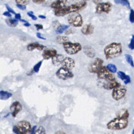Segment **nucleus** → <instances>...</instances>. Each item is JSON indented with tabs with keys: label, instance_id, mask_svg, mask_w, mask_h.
I'll return each mask as SVG.
<instances>
[{
	"label": "nucleus",
	"instance_id": "1",
	"mask_svg": "<svg viewBox=\"0 0 134 134\" xmlns=\"http://www.w3.org/2000/svg\"><path fill=\"white\" fill-rule=\"evenodd\" d=\"M87 5V3L85 1L72 4L68 6H65L61 8L55 9L54 15L57 16H63L67 14L81 10L85 8Z\"/></svg>",
	"mask_w": 134,
	"mask_h": 134
},
{
	"label": "nucleus",
	"instance_id": "2",
	"mask_svg": "<svg viewBox=\"0 0 134 134\" xmlns=\"http://www.w3.org/2000/svg\"><path fill=\"white\" fill-rule=\"evenodd\" d=\"M104 52L107 59L117 57L122 52V45L120 43L112 42L105 47Z\"/></svg>",
	"mask_w": 134,
	"mask_h": 134
},
{
	"label": "nucleus",
	"instance_id": "3",
	"mask_svg": "<svg viewBox=\"0 0 134 134\" xmlns=\"http://www.w3.org/2000/svg\"><path fill=\"white\" fill-rule=\"evenodd\" d=\"M128 125V118L117 117L107 123V128L109 130H119L127 128Z\"/></svg>",
	"mask_w": 134,
	"mask_h": 134
},
{
	"label": "nucleus",
	"instance_id": "4",
	"mask_svg": "<svg viewBox=\"0 0 134 134\" xmlns=\"http://www.w3.org/2000/svg\"><path fill=\"white\" fill-rule=\"evenodd\" d=\"M62 44L65 52L70 55L75 54L80 51L82 49L81 44L77 42L73 43L68 41Z\"/></svg>",
	"mask_w": 134,
	"mask_h": 134
},
{
	"label": "nucleus",
	"instance_id": "5",
	"mask_svg": "<svg viewBox=\"0 0 134 134\" xmlns=\"http://www.w3.org/2000/svg\"><path fill=\"white\" fill-rule=\"evenodd\" d=\"M69 24L75 27H79L83 25V19L82 16L77 13H72L68 17Z\"/></svg>",
	"mask_w": 134,
	"mask_h": 134
},
{
	"label": "nucleus",
	"instance_id": "6",
	"mask_svg": "<svg viewBox=\"0 0 134 134\" xmlns=\"http://www.w3.org/2000/svg\"><path fill=\"white\" fill-rule=\"evenodd\" d=\"M127 90L126 87L120 84L113 88L112 97L115 100H119L122 98L126 95Z\"/></svg>",
	"mask_w": 134,
	"mask_h": 134
},
{
	"label": "nucleus",
	"instance_id": "7",
	"mask_svg": "<svg viewBox=\"0 0 134 134\" xmlns=\"http://www.w3.org/2000/svg\"><path fill=\"white\" fill-rule=\"evenodd\" d=\"M55 74L59 79L63 80H66L72 78L74 76L71 70L67 69L63 66L57 70Z\"/></svg>",
	"mask_w": 134,
	"mask_h": 134
},
{
	"label": "nucleus",
	"instance_id": "8",
	"mask_svg": "<svg viewBox=\"0 0 134 134\" xmlns=\"http://www.w3.org/2000/svg\"><path fill=\"white\" fill-rule=\"evenodd\" d=\"M104 61L99 58H96L93 61L90 63L88 66V70L92 73H97L103 66Z\"/></svg>",
	"mask_w": 134,
	"mask_h": 134
},
{
	"label": "nucleus",
	"instance_id": "9",
	"mask_svg": "<svg viewBox=\"0 0 134 134\" xmlns=\"http://www.w3.org/2000/svg\"><path fill=\"white\" fill-rule=\"evenodd\" d=\"M97 74V77L99 79H104L105 80H112L115 79V76L110 73L106 67L104 66H102Z\"/></svg>",
	"mask_w": 134,
	"mask_h": 134
},
{
	"label": "nucleus",
	"instance_id": "10",
	"mask_svg": "<svg viewBox=\"0 0 134 134\" xmlns=\"http://www.w3.org/2000/svg\"><path fill=\"white\" fill-rule=\"evenodd\" d=\"M19 133L26 134L30 132L31 125L26 120H22L17 123L16 125Z\"/></svg>",
	"mask_w": 134,
	"mask_h": 134
},
{
	"label": "nucleus",
	"instance_id": "11",
	"mask_svg": "<svg viewBox=\"0 0 134 134\" xmlns=\"http://www.w3.org/2000/svg\"><path fill=\"white\" fill-rule=\"evenodd\" d=\"M111 8V5L108 2L99 3L96 7V13L101 14L102 13H108Z\"/></svg>",
	"mask_w": 134,
	"mask_h": 134
},
{
	"label": "nucleus",
	"instance_id": "12",
	"mask_svg": "<svg viewBox=\"0 0 134 134\" xmlns=\"http://www.w3.org/2000/svg\"><path fill=\"white\" fill-rule=\"evenodd\" d=\"M61 64H62L63 67L70 70H72L75 67V62L72 58L70 57H66L63 59Z\"/></svg>",
	"mask_w": 134,
	"mask_h": 134
},
{
	"label": "nucleus",
	"instance_id": "13",
	"mask_svg": "<svg viewBox=\"0 0 134 134\" xmlns=\"http://www.w3.org/2000/svg\"><path fill=\"white\" fill-rule=\"evenodd\" d=\"M22 109L21 104L17 101L14 102L10 107V110L13 117H15Z\"/></svg>",
	"mask_w": 134,
	"mask_h": 134
},
{
	"label": "nucleus",
	"instance_id": "14",
	"mask_svg": "<svg viewBox=\"0 0 134 134\" xmlns=\"http://www.w3.org/2000/svg\"><path fill=\"white\" fill-rule=\"evenodd\" d=\"M57 54V50L54 49H46L43 51L42 56L45 60H49Z\"/></svg>",
	"mask_w": 134,
	"mask_h": 134
},
{
	"label": "nucleus",
	"instance_id": "15",
	"mask_svg": "<svg viewBox=\"0 0 134 134\" xmlns=\"http://www.w3.org/2000/svg\"><path fill=\"white\" fill-rule=\"evenodd\" d=\"M106 82L103 84V87L106 90H111L118 86L120 84L116 80V79H114L112 80H106Z\"/></svg>",
	"mask_w": 134,
	"mask_h": 134
},
{
	"label": "nucleus",
	"instance_id": "16",
	"mask_svg": "<svg viewBox=\"0 0 134 134\" xmlns=\"http://www.w3.org/2000/svg\"><path fill=\"white\" fill-rule=\"evenodd\" d=\"M84 53L90 58H93L96 54L95 49L90 46H85L83 48Z\"/></svg>",
	"mask_w": 134,
	"mask_h": 134
},
{
	"label": "nucleus",
	"instance_id": "17",
	"mask_svg": "<svg viewBox=\"0 0 134 134\" xmlns=\"http://www.w3.org/2000/svg\"><path fill=\"white\" fill-rule=\"evenodd\" d=\"M94 28L93 25L89 24L84 25L81 29V32L83 35H90L94 32Z\"/></svg>",
	"mask_w": 134,
	"mask_h": 134
},
{
	"label": "nucleus",
	"instance_id": "18",
	"mask_svg": "<svg viewBox=\"0 0 134 134\" xmlns=\"http://www.w3.org/2000/svg\"><path fill=\"white\" fill-rule=\"evenodd\" d=\"M69 0H57L51 4V7L54 9H59L65 7Z\"/></svg>",
	"mask_w": 134,
	"mask_h": 134
},
{
	"label": "nucleus",
	"instance_id": "19",
	"mask_svg": "<svg viewBox=\"0 0 134 134\" xmlns=\"http://www.w3.org/2000/svg\"><path fill=\"white\" fill-rule=\"evenodd\" d=\"M44 48V45L40 44L38 42L31 43L29 44L27 47V49L28 51H33L35 49L41 51V50H43Z\"/></svg>",
	"mask_w": 134,
	"mask_h": 134
},
{
	"label": "nucleus",
	"instance_id": "20",
	"mask_svg": "<svg viewBox=\"0 0 134 134\" xmlns=\"http://www.w3.org/2000/svg\"><path fill=\"white\" fill-rule=\"evenodd\" d=\"M52 62L54 65L58 66L61 64L62 60L64 59V56L61 54H57L52 58Z\"/></svg>",
	"mask_w": 134,
	"mask_h": 134
},
{
	"label": "nucleus",
	"instance_id": "21",
	"mask_svg": "<svg viewBox=\"0 0 134 134\" xmlns=\"http://www.w3.org/2000/svg\"><path fill=\"white\" fill-rule=\"evenodd\" d=\"M129 116V111L127 109H125V108L121 109L117 113V117L128 118Z\"/></svg>",
	"mask_w": 134,
	"mask_h": 134
},
{
	"label": "nucleus",
	"instance_id": "22",
	"mask_svg": "<svg viewBox=\"0 0 134 134\" xmlns=\"http://www.w3.org/2000/svg\"><path fill=\"white\" fill-rule=\"evenodd\" d=\"M12 96V94L6 91H0V99L7 100Z\"/></svg>",
	"mask_w": 134,
	"mask_h": 134
},
{
	"label": "nucleus",
	"instance_id": "23",
	"mask_svg": "<svg viewBox=\"0 0 134 134\" xmlns=\"http://www.w3.org/2000/svg\"><path fill=\"white\" fill-rule=\"evenodd\" d=\"M7 24L10 27H15L18 25V20L16 18H8L6 20Z\"/></svg>",
	"mask_w": 134,
	"mask_h": 134
},
{
	"label": "nucleus",
	"instance_id": "24",
	"mask_svg": "<svg viewBox=\"0 0 134 134\" xmlns=\"http://www.w3.org/2000/svg\"><path fill=\"white\" fill-rule=\"evenodd\" d=\"M69 27V26L66 25H60L55 29V32L58 34L63 33L65 30L68 29Z\"/></svg>",
	"mask_w": 134,
	"mask_h": 134
},
{
	"label": "nucleus",
	"instance_id": "25",
	"mask_svg": "<svg viewBox=\"0 0 134 134\" xmlns=\"http://www.w3.org/2000/svg\"><path fill=\"white\" fill-rule=\"evenodd\" d=\"M69 41V39L68 37L59 36L57 37V41L60 44H63L65 42Z\"/></svg>",
	"mask_w": 134,
	"mask_h": 134
},
{
	"label": "nucleus",
	"instance_id": "26",
	"mask_svg": "<svg viewBox=\"0 0 134 134\" xmlns=\"http://www.w3.org/2000/svg\"><path fill=\"white\" fill-rule=\"evenodd\" d=\"M114 2L116 4H120L123 6H127L128 8H130V4L128 0H114Z\"/></svg>",
	"mask_w": 134,
	"mask_h": 134
},
{
	"label": "nucleus",
	"instance_id": "27",
	"mask_svg": "<svg viewBox=\"0 0 134 134\" xmlns=\"http://www.w3.org/2000/svg\"><path fill=\"white\" fill-rule=\"evenodd\" d=\"M106 67L107 70L111 73H115L117 72V67L114 64H108Z\"/></svg>",
	"mask_w": 134,
	"mask_h": 134
},
{
	"label": "nucleus",
	"instance_id": "28",
	"mask_svg": "<svg viewBox=\"0 0 134 134\" xmlns=\"http://www.w3.org/2000/svg\"><path fill=\"white\" fill-rule=\"evenodd\" d=\"M125 58H126V59L127 61L128 62V63L129 64H130L132 67H133L134 65H133V61L132 56L129 54H126Z\"/></svg>",
	"mask_w": 134,
	"mask_h": 134
},
{
	"label": "nucleus",
	"instance_id": "29",
	"mask_svg": "<svg viewBox=\"0 0 134 134\" xmlns=\"http://www.w3.org/2000/svg\"><path fill=\"white\" fill-rule=\"evenodd\" d=\"M42 61H40L34 65V66L33 68V70L35 72L37 73L39 72L40 68L42 64Z\"/></svg>",
	"mask_w": 134,
	"mask_h": 134
},
{
	"label": "nucleus",
	"instance_id": "30",
	"mask_svg": "<svg viewBox=\"0 0 134 134\" xmlns=\"http://www.w3.org/2000/svg\"><path fill=\"white\" fill-rule=\"evenodd\" d=\"M117 75H118V77L121 80H122V81H124L127 77V75L124 72L121 71H119L117 72Z\"/></svg>",
	"mask_w": 134,
	"mask_h": 134
},
{
	"label": "nucleus",
	"instance_id": "31",
	"mask_svg": "<svg viewBox=\"0 0 134 134\" xmlns=\"http://www.w3.org/2000/svg\"><path fill=\"white\" fill-rule=\"evenodd\" d=\"M46 133L45 129L42 126L39 127L38 128V129H37L35 131V133Z\"/></svg>",
	"mask_w": 134,
	"mask_h": 134
},
{
	"label": "nucleus",
	"instance_id": "32",
	"mask_svg": "<svg viewBox=\"0 0 134 134\" xmlns=\"http://www.w3.org/2000/svg\"><path fill=\"white\" fill-rule=\"evenodd\" d=\"M15 1L17 4L26 5L29 3L30 0H15Z\"/></svg>",
	"mask_w": 134,
	"mask_h": 134
},
{
	"label": "nucleus",
	"instance_id": "33",
	"mask_svg": "<svg viewBox=\"0 0 134 134\" xmlns=\"http://www.w3.org/2000/svg\"><path fill=\"white\" fill-rule=\"evenodd\" d=\"M128 47L131 50L134 49V36H133V35L132 36V38L131 39L130 42L128 45Z\"/></svg>",
	"mask_w": 134,
	"mask_h": 134
},
{
	"label": "nucleus",
	"instance_id": "34",
	"mask_svg": "<svg viewBox=\"0 0 134 134\" xmlns=\"http://www.w3.org/2000/svg\"><path fill=\"white\" fill-rule=\"evenodd\" d=\"M129 20L131 23L134 22V11L133 9H131L130 15H129Z\"/></svg>",
	"mask_w": 134,
	"mask_h": 134
},
{
	"label": "nucleus",
	"instance_id": "35",
	"mask_svg": "<svg viewBox=\"0 0 134 134\" xmlns=\"http://www.w3.org/2000/svg\"><path fill=\"white\" fill-rule=\"evenodd\" d=\"M27 15L31 18V19L34 20H36L37 19V17L34 15V12L32 11H30L27 12Z\"/></svg>",
	"mask_w": 134,
	"mask_h": 134
},
{
	"label": "nucleus",
	"instance_id": "36",
	"mask_svg": "<svg viewBox=\"0 0 134 134\" xmlns=\"http://www.w3.org/2000/svg\"><path fill=\"white\" fill-rule=\"evenodd\" d=\"M5 6H6V7L7 10H8L9 12H10V13H12V14H16L15 12V11H14L8 4H5Z\"/></svg>",
	"mask_w": 134,
	"mask_h": 134
},
{
	"label": "nucleus",
	"instance_id": "37",
	"mask_svg": "<svg viewBox=\"0 0 134 134\" xmlns=\"http://www.w3.org/2000/svg\"><path fill=\"white\" fill-rule=\"evenodd\" d=\"M16 6L20 9L21 10H25L26 9V6L25 5H22V4H16Z\"/></svg>",
	"mask_w": 134,
	"mask_h": 134
},
{
	"label": "nucleus",
	"instance_id": "38",
	"mask_svg": "<svg viewBox=\"0 0 134 134\" xmlns=\"http://www.w3.org/2000/svg\"><path fill=\"white\" fill-rule=\"evenodd\" d=\"M124 81V83L126 84H127L130 83V81H131L130 77L128 75H127V77H126V79L124 81Z\"/></svg>",
	"mask_w": 134,
	"mask_h": 134
},
{
	"label": "nucleus",
	"instance_id": "39",
	"mask_svg": "<svg viewBox=\"0 0 134 134\" xmlns=\"http://www.w3.org/2000/svg\"><path fill=\"white\" fill-rule=\"evenodd\" d=\"M60 25H61V24H60L59 23V22H58L57 20H56V21L53 22V24H52V25H53V28H55V29H56L58 26H59Z\"/></svg>",
	"mask_w": 134,
	"mask_h": 134
},
{
	"label": "nucleus",
	"instance_id": "40",
	"mask_svg": "<svg viewBox=\"0 0 134 134\" xmlns=\"http://www.w3.org/2000/svg\"><path fill=\"white\" fill-rule=\"evenodd\" d=\"M35 26L36 27L37 30H39V29H43V26L41 24H35Z\"/></svg>",
	"mask_w": 134,
	"mask_h": 134
},
{
	"label": "nucleus",
	"instance_id": "41",
	"mask_svg": "<svg viewBox=\"0 0 134 134\" xmlns=\"http://www.w3.org/2000/svg\"><path fill=\"white\" fill-rule=\"evenodd\" d=\"M32 1L34 3H36L37 4L43 3L45 1V0H32Z\"/></svg>",
	"mask_w": 134,
	"mask_h": 134
},
{
	"label": "nucleus",
	"instance_id": "42",
	"mask_svg": "<svg viewBox=\"0 0 134 134\" xmlns=\"http://www.w3.org/2000/svg\"><path fill=\"white\" fill-rule=\"evenodd\" d=\"M3 15L5 16H6V17H10L12 16V15H11V13L10 12H9L8 11H7V12H5L3 13Z\"/></svg>",
	"mask_w": 134,
	"mask_h": 134
},
{
	"label": "nucleus",
	"instance_id": "43",
	"mask_svg": "<svg viewBox=\"0 0 134 134\" xmlns=\"http://www.w3.org/2000/svg\"><path fill=\"white\" fill-rule=\"evenodd\" d=\"M36 36H37L38 38H39V39H42V40H46V38H44L43 37H42V36H41V34H40V32H37V33L36 34Z\"/></svg>",
	"mask_w": 134,
	"mask_h": 134
},
{
	"label": "nucleus",
	"instance_id": "44",
	"mask_svg": "<svg viewBox=\"0 0 134 134\" xmlns=\"http://www.w3.org/2000/svg\"><path fill=\"white\" fill-rule=\"evenodd\" d=\"M13 131L15 133H17V134H19V131H18V129H17V128L16 126H14V127L13 128Z\"/></svg>",
	"mask_w": 134,
	"mask_h": 134
},
{
	"label": "nucleus",
	"instance_id": "45",
	"mask_svg": "<svg viewBox=\"0 0 134 134\" xmlns=\"http://www.w3.org/2000/svg\"><path fill=\"white\" fill-rule=\"evenodd\" d=\"M15 17L16 19H17V20H20L21 19V15H20V14L19 13L15 14Z\"/></svg>",
	"mask_w": 134,
	"mask_h": 134
},
{
	"label": "nucleus",
	"instance_id": "46",
	"mask_svg": "<svg viewBox=\"0 0 134 134\" xmlns=\"http://www.w3.org/2000/svg\"><path fill=\"white\" fill-rule=\"evenodd\" d=\"M73 31V29H70L65 32V34L66 35H69V34H72V33L74 32V31Z\"/></svg>",
	"mask_w": 134,
	"mask_h": 134
},
{
	"label": "nucleus",
	"instance_id": "47",
	"mask_svg": "<svg viewBox=\"0 0 134 134\" xmlns=\"http://www.w3.org/2000/svg\"><path fill=\"white\" fill-rule=\"evenodd\" d=\"M36 126H34L32 128H31V130H30V133H35V131L36 130Z\"/></svg>",
	"mask_w": 134,
	"mask_h": 134
},
{
	"label": "nucleus",
	"instance_id": "48",
	"mask_svg": "<svg viewBox=\"0 0 134 134\" xmlns=\"http://www.w3.org/2000/svg\"><path fill=\"white\" fill-rule=\"evenodd\" d=\"M24 25L25 26H26V27H29V26H30V24L27 21V22H26V23H25V24H24Z\"/></svg>",
	"mask_w": 134,
	"mask_h": 134
},
{
	"label": "nucleus",
	"instance_id": "49",
	"mask_svg": "<svg viewBox=\"0 0 134 134\" xmlns=\"http://www.w3.org/2000/svg\"><path fill=\"white\" fill-rule=\"evenodd\" d=\"M40 18H41V19H45L46 18V17L45 16H44V15H39V16H38Z\"/></svg>",
	"mask_w": 134,
	"mask_h": 134
},
{
	"label": "nucleus",
	"instance_id": "50",
	"mask_svg": "<svg viewBox=\"0 0 134 134\" xmlns=\"http://www.w3.org/2000/svg\"><path fill=\"white\" fill-rule=\"evenodd\" d=\"M101 0H93V2L95 4H98Z\"/></svg>",
	"mask_w": 134,
	"mask_h": 134
}]
</instances>
